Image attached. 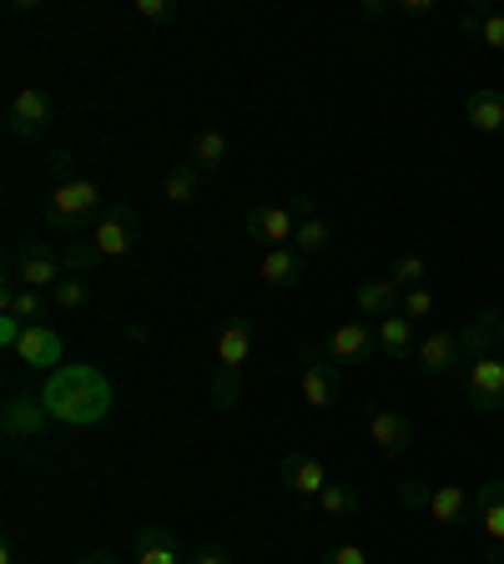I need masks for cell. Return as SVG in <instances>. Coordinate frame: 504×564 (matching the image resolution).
<instances>
[{"mask_svg":"<svg viewBox=\"0 0 504 564\" xmlns=\"http://www.w3.org/2000/svg\"><path fill=\"white\" fill-rule=\"evenodd\" d=\"M61 263H66L72 277H91L101 267V253L91 247V242H66V247H61Z\"/></svg>","mask_w":504,"mask_h":564,"instance_id":"cell-29","label":"cell"},{"mask_svg":"<svg viewBox=\"0 0 504 564\" xmlns=\"http://www.w3.org/2000/svg\"><path fill=\"white\" fill-rule=\"evenodd\" d=\"M56 121V101H51L46 86H21L11 97V107H6V132L15 136V142H36V136H46V126Z\"/></svg>","mask_w":504,"mask_h":564,"instance_id":"cell-5","label":"cell"},{"mask_svg":"<svg viewBox=\"0 0 504 564\" xmlns=\"http://www.w3.org/2000/svg\"><path fill=\"white\" fill-rule=\"evenodd\" d=\"M238 403H242V373L217 368V378H212V413H232Z\"/></svg>","mask_w":504,"mask_h":564,"instance_id":"cell-28","label":"cell"},{"mask_svg":"<svg viewBox=\"0 0 504 564\" xmlns=\"http://www.w3.org/2000/svg\"><path fill=\"white\" fill-rule=\"evenodd\" d=\"M76 564H117V554H111V550H91V554H81Z\"/></svg>","mask_w":504,"mask_h":564,"instance_id":"cell-45","label":"cell"},{"mask_svg":"<svg viewBox=\"0 0 504 564\" xmlns=\"http://www.w3.org/2000/svg\"><path fill=\"white\" fill-rule=\"evenodd\" d=\"M369 433H373V444L384 449L388 458H398V454H408V449H414V423H408L404 413H394V409L369 413Z\"/></svg>","mask_w":504,"mask_h":564,"instance_id":"cell-18","label":"cell"},{"mask_svg":"<svg viewBox=\"0 0 504 564\" xmlns=\"http://www.w3.org/2000/svg\"><path fill=\"white\" fill-rule=\"evenodd\" d=\"M490 564H504V544H490Z\"/></svg>","mask_w":504,"mask_h":564,"instance_id":"cell-48","label":"cell"},{"mask_svg":"<svg viewBox=\"0 0 504 564\" xmlns=\"http://www.w3.org/2000/svg\"><path fill=\"white\" fill-rule=\"evenodd\" d=\"M398 298H404V288H398L394 277H363L359 288H353V308L369 323H384L388 312H398Z\"/></svg>","mask_w":504,"mask_h":564,"instance_id":"cell-14","label":"cell"},{"mask_svg":"<svg viewBox=\"0 0 504 564\" xmlns=\"http://www.w3.org/2000/svg\"><path fill=\"white\" fill-rule=\"evenodd\" d=\"M388 277H394L404 292H408V288H424V283H429V263H424V257H398Z\"/></svg>","mask_w":504,"mask_h":564,"instance_id":"cell-33","label":"cell"},{"mask_svg":"<svg viewBox=\"0 0 504 564\" xmlns=\"http://www.w3.org/2000/svg\"><path fill=\"white\" fill-rule=\"evenodd\" d=\"M394 5H384V0H359V15H388Z\"/></svg>","mask_w":504,"mask_h":564,"instance_id":"cell-44","label":"cell"},{"mask_svg":"<svg viewBox=\"0 0 504 564\" xmlns=\"http://www.w3.org/2000/svg\"><path fill=\"white\" fill-rule=\"evenodd\" d=\"M500 318H504L500 308H480L464 328H459V349H464L469 363H474V358H490V353H494V343H500Z\"/></svg>","mask_w":504,"mask_h":564,"instance_id":"cell-17","label":"cell"},{"mask_svg":"<svg viewBox=\"0 0 504 564\" xmlns=\"http://www.w3.org/2000/svg\"><path fill=\"white\" fill-rule=\"evenodd\" d=\"M494 505H504V479H484L480 489H474V519H480L484 509H494Z\"/></svg>","mask_w":504,"mask_h":564,"instance_id":"cell-35","label":"cell"},{"mask_svg":"<svg viewBox=\"0 0 504 564\" xmlns=\"http://www.w3.org/2000/svg\"><path fill=\"white\" fill-rule=\"evenodd\" d=\"M97 298V292H91V283H86V277H61L56 283V292H51V302H56V308H86V302Z\"/></svg>","mask_w":504,"mask_h":564,"instance_id":"cell-30","label":"cell"},{"mask_svg":"<svg viewBox=\"0 0 504 564\" xmlns=\"http://www.w3.org/2000/svg\"><path fill=\"white\" fill-rule=\"evenodd\" d=\"M359 505H363V494L353 489V484H328L324 494H318V515H328V519H349V515H359Z\"/></svg>","mask_w":504,"mask_h":564,"instance_id":"cell-26","label":"cell"},{"mask_svg":"<svg viewBox=\"0 0 504 564\" xmlns=\"http://www.w3.org/2000/svg\"><path fill=\"white\" fill-rule=\"evenodd\" d=\"M91 247L101 253V263H111V257H127L142 242V217H136L132 202H107V212H101V222L91 228Z\"/></svg>","mask_w":504,"mask_h":564,"instance_id":"cell-4","label":"cell"},{"mask_svg":"<svg viewBox=\"0 0 504 564\" xmlns=\"http://www.w3.org/2000/svg\"><path fill=\"white\" fill-rule=\"evenodd\" d=\"M101 212H107V197H101V187L91 177L72 181V187H51V202H46V228L56 232V237H72L81 228H97Z\"/></svg>","mask_w":504,"mask_h":564,"instance_id":"cell-2","label":"cell"},{"mask_svg":"<svg viewBox=\"0 0 504 564\" xmlns=\"http://www.w3.org/2000/svg\"><path fill=\"white\" fill-rule=\"evenodd\" d=\"M324 564H373V560L359 550V544H333V550L324 554Z\"/></svg>","mask_w":504,"mask_h":564,"instance_id":"cell-38","label":"cell"},{"mask_svg":"<svg viewBox=\"0 0 504 564\" xmlns=\"http://www.w3.org/2000/svg\"><path fill=\"white\" fill-rule=\"evenodd\" d=\"M298 384H303V398H308L313 409H333V403H343V368H338L333 358H328L324 349H313V343H303L298 349Z\"/></svg>","mask_w":504,"mask_h":564,"instance_id":"cell-3","label":"cell"},{"mask_svg":"<svg viewBox=\"0 0 504 564\" xmlns=\"http://www.w3.org/2000/svg\"><path fill=\"white\" fill-rule=\"evenodd\" d=\"M429 494L434 489H424L419 479H404V484H398V499H404V505H414V509H419V505L429 509Z\"/></svg>","mask_w":504,"mask_h":564,"instance_id":"cell-41","label":"cell"},{"mask_svg":"<svg viewBox=\"0 0 504 564\" xmlns=\"http://www.w3.org/2000/svg\"><path fill=\"white\" fill-rule=\"evenodd\" d=\"M162 192H167V202H172V207L197 202V192H202V172H197L193 162H172L167 177H162Z\"/></svg>","mask_w":504,"mask_h":564,"instance_id":"cell-25","label":"cell"},{"mask_svg":"<svg viewBox=\"0 0 504 564\" xmlns=\"http://www.w3.org/2000/svg\"><path fill=\"white\" fill-rule=\"evenodd\" d=\"M11 15H41V0H11Z\"/></svg>","mask_w":504,"mask_h":564,"instance_id":"cell-46","label":"cell"},{"mask_svg":"<svg viewBox=\"0 0 504 564\" xmlns=\"http://www.w3.org/2000/svg\"><path fill=\"white\" fill-rule=\"evenodd\" d=\"M414 363H419L424 378H454L459 368H469L464 349H459V333H449V328H434L419 349H414Z\"/></svg>","mask_w":504,"mask_h":564,"instance_id":"cell-9","label":"cell"},{"mask_svg":"<svg viewBox=\"0 0 504 564\" xmlns=\"http://www.w3.org/2000/svg\"><path fill=\"white\" fill-rule=\"evenodd\" d=\"M41 403H46V413L56 423L91 429V423H101L111 413V403H117V388H111V378L101 368H91V363H72V368H56L46 378V388H41Z\"/></svg>","mask_w":504,"mask_h":564,"instance_id":"cell-1","label":"cell"},{"mask_svg":"<svg viewBox=\"0 0 504 564\" xmlns=\"http://www.w3.org/2000/svg\"><path fill=\"white\" fill-rule=\"evenodd\" d=\"M11 277L21 288H36V292H56V283L66 277V263H61V247L51 242H21L11 253Z\"/></svg>","mask_w":504,"mask_h":564,"instance_id":"cell-6","label":"cell"},{"mask_svg":"<svg viewBox=\"0 0 504 564\" xmlns=\"http://www.w3.org/2000/svg\"><path fill=\"white\" fill-rule=\"evenodd\" d=\"M187 564H232L228 550H217V544H202V550L187 554Z\"/></svg>","mask_w":504,"mask_h":564,"instance_id":"cell-42","label":"cell"},{"mask_svg":"<svg viewBox=\"0 0 504 564\" xmlns=\"http://www.w3.org/2000/svg\"><path fill=\"white\" fill-rule=\"evenodd\" d=\"M293 247H298L303 257H324L328 247H333V228H328L324 217H308V222H298V237H293Z\"/></svg>","mask_w":504,"mask_h":564,"instance_id":"cell-27","label":"cell"},{"mask_svg":"<svg viewBox=\"0 0 504 564\" xmlns=\"http://www.w3.org/2000/svg\"><path fill=\"white\" fill-rule=\"evenodd\" d=\"M0 564H21V554H15V540L0 544Z\"/></svg>","mask_w":504,"mask_h":564,"instance_id":"cell-47","label":"cell"},{"mask_svg":"<svg viewBox=\"0 0 504 564\" xmlns=\"http://www.w3.org/2000/svg\"><path fill=\"white\" fill-rule=\"evenodd\" d=\"M132 560L136 564H187V554H182L177 534L167 524H142L132 534Z\"/></svg>","mask_w":504,"mask_h":564,"instance_id":"cell-13","label":"cell"},{"mask_svg":"<svg viewBox=\"0 0 504 564\" xmlns=\"http://www.w3.org/2000/svg\"><path fill=\"white\" fill-rule=\"evenodd\" d=\"M0 308L6 312H15V318H21L25 328H36V323H46L51 318V292H36V288H21V283H6V288H0Z\"/></svg>","mask_w":504,"mask_h":564,"instance_id":"cell-20","label":"cell"},{"mask_svg":"<svg viewBox=\"0 0 504 564\" xmlns=\"http://www.w3.org/2000/svg\"><path fill=\"white\" fill-rule=\"evenodd\" d=\"M132 11H136V21H146V25H172L182 15V5L177 0H136Z\"/></svg>","mask_w":504,"mask_h":564,"instance_id":"cell-31","label":"cell"},{"mask_svg":"<svg viewBox=\"0 0 504 564\" xmlns=\"http://www.w3.org/2000/svg\"><path fill=\"white\" fill-rule=\"evenodd\" d=\"M480 41H484L490 51H504V11H490V21H484Z\"/></svg>","mask_w":504,"mask_h":564,"instance_id":"cell-39","label":"cell"},{"mask_svg":"<svg viewBox=\"0 0 504 564\" xmlns=\"http://www.w3.org/2000/svg\"><path fill=\"white\" fill-rule=\"evenodd\" d=\"M480 524H484V534H490V544H504V505L484 509V515H480Z\"/></svg>","mask_w":504,"mask_h":564,"instance_id":"cell-40","label":"cell"},{"mask_svg":"<svg viewBox=\"0 0 504 564\" xmlns=\"http://www.w3.org/2000/svg\"><path fill=\"white\" fill-rule=\"evenodd\" d=\"M187 162H193L202 177H207V172H222L232 162V142L222 132H212V126H207V132L193 136V152H187Z\"/></svg>","mask_w":504,"mask_h":564,"instance_id":"cell-24","label":"cell"},{"mask_svg":"<svg viewBox=\"0 0 504 564\" xmlns=\"http://www.w3.org/2000/svg\"><path fill=\"white\" fill-rule=\"evenodd\" d=\"M500 343H504V318H500Z\"/></svg>","mask_w":504,"mask_h":564,"instance_id":"cell-49","label":"cell"},{"mask_svg":"<svg viewBox=\"0 0 504 564\" xmlns=\"http://www.w3.org/2000/svg\"><path fill=\"white\" fill-rule=\"evenodd\" d=\"M464 388H469V403L480 413H500L504 409V358L490 353V358H474L464 368Z\"/></svg>","mask_w":504,"mask_h":564,"instance_id":"cell-10","label":"cell"},{"mask_svg":"<svg viewBox=\"0 0 504 564\" xmlns=\"http://www.w3.org/2000/svg\"><path fill=\"white\" fill-rule=\"evenodd\" d=\"M398 312H404L408 323H424V318H434V288H408L404 298H398Z\"/></svg>","mask_w":504,"mask_h":564,"instance_id":"cell-32","label":"cell"},{"mask_svg":"<svg viewBox=\"0 0 504 564\" xmlns=\"http://www.w3.org/2000/svg\"><path fill=\"white\" fill-rule=\"evenodd\" d=\"M15 358L31 363V368H51V373H56L61 358H66V343H61V333H56L51 323H36V328H25Z\"/></svg>","mask_w":504,"mask_h":564,"instance_id":"cell-16","label":"cell"},{"mask_svg":"<svg viewBox=\"0 0 504 564\" xmlns=\"http://www.w3.org/2000/svg\"><path fill=\"white\" fill-rule=\"evenodd\" d=\"M464 117H469V126H474V132H484V136L504 132V91H500V86H480V91H469Z\"/></svg>","mask_w":504,"mask_h":564,"instance_id":"cell-21","label":"cell"},{"mask_svg":"<svg viewBox=\"0 0 504 564\" xmlns=\"http://www.w3.org/2000/svg\"><path fill=\"white\" fill-rule=\"evenodd\" d=\"M373 338H379V353L384 358H394V363H404V358H414V323H408L404 312H388L384 323H373Z\"/></svg>","mask_w":504,"mask_h":564,"instance_id":"cell-23","label":"cell"},{"mask_svg":"<svg viewBox=\"0 0 504 564\" xmlns=\"http://www.w3.org/2000/svg\"><path fill=\"white\" fill-rule=\"evenodd\" d=\"M252 318H228L222 333H217V368H232L242 373V363L252 358Z\"/></svg>","mask_w":504,"mask_h":564,"instance_id":"cell-19","label":"cell"},{"mask_svg":"<svg viewBox=\"0 0 504 564\" xmlns=\"http://www.w3.org/2000/svg\"><path fill=\"white\" fill-rule=\"evenodd\" d=\"M263 283L267 288H283V292L303 288V283H308V257H303L298 247H267L263 253Z\"/></svg>","mask_w":504,"mask_h":564,"instance_id":"cell-15","label":"cell"},{"mask_svg":"<svg viewBox=\"0 0 504 564\" xmlns=\"http://www.w3.org/2000/svg\"><path fill=\"white\" fill-rule=\"evenodd\" d=\"M242 228H248L252 242H267V247H293V237H298V212H293L288 202H258V207H248Z\"/></svg>","mask_w":504,"mask_h":564,"instance_id":"cell-7","label":"cell"},{"mask_svg":"<svg viewBox=\"0 0 504 564\" xmlns=\"http://www.w3.org/2000/svg\"><path fill=\"white\" fill-rule=\"evenodd\" d=\"M51 413L46 403H41V394H11L6 398V409H0V429H6V439H36V433H46Z\"/></svg>","mask_w":504,"mask_h":564,"instance_id":"cell-12","label":"cell"},{"mask_svg":"<svg viewBox=\"0 0 504 564\" xmlns=\"http://www.w3.org/2000/svg\"><path fill=\"white\" fill-rule=\"evenodd\" d=\"M394 11L398 15H434V11H439V0H398Z\"/></svg>","mask_w":504,"mask_h":564,"instance_id":"cell-43","label":"cell"},{"mask_svg":"<svg viewBox=\"0 0 504 564\" xmlns=\"http://www.w3.org/2000/svg\"><path fill=\"white\" fill-rule=\"evenodd\" d=\"M324 353H328L333 363H353V368H363V363L379 353V338H373L369 323H338L333 333H328Z\"/></svg>","mask_w":504,"mask_h":564,"instance_id":"cell-11","label":"cell"},{"mask_svg":"<svg viewBox=\"0 0 504 564\" xmlns=\"http://www.w3.org/2000/svg\"><path fill=\"white\" fill-rule=\"evenodd\" d=\"M21 338H25V323L15 318V312H0V349L15 353L21 349Z\"/></svg>","mask_w":504,"mask_h":564,"instance_id":"cell-36","label":"cell"},{"mask_svg":"<svg viewBox=\"0 0 504 564\" xmlns=\"http://www.w3.org/2000/svg\"><path fill=\"white\" fill-rule=\"evenodd\" d=\"M51 181H56V187L81 181V156H76V152H56V156H51Z\"/></svg>","mask_w":504,"mask_h":564,"instance_id":"cell-34","label":"cell"},{"mask_svg":"<svg viewBox=\"0 0 504 564\" xmlns=\"http://www.w3.org/2000/svg\"><path fill=\"white\" fill-rule=\"evenodd\" d=\"M490 11H494V5H484V0H474V5H469V11L459 15V31L480 41V31H484V21H490Z\"/></svg>","mask_w":504,"mask_h":564,"instance_id":"cell-37","label":"cell"},{"mask_svg":"<svg viewBox=\"0 0 504 564\" xmlns=\"http://www.w3.org/2000/svg\"><path fill=\"white\" fill-rule=\"evenodd\" d=\"M429 515L434 524H445V529H459L474 519V499H469L459 484H439V489L429 494Z\"/></svg>","mask_w":504,"mask_h":564,"instance_id":"cell-22","label":"cell"},{"mask_svg":"<svg viewBox=\"0 0 504 564\" xmlns=\"http://www.w3.org/2000/svg\"><path fill=\"white\" fill-rule=\"evenodd\" d=\"M277 479L288 484L293 494H298L303 515H313V505H318V494L328 489V468L318 464L313 454H303V449H293V454L277 458Z\"/></svg>","mask_w":504,"mask_h":564,"instance_id":"cell-8","label":"cell"}]
</instances>
